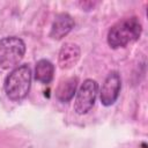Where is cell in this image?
Returning <instances> with one entry per match:
<instances>
[{
    "label": "cell",
    "instance_id": "cell-4",
    "mask_svg": "<svg viewBox=\"0 0 148 148\" xmlns=\"http://www.w3.org/2000/svg\"><path fill=\"white\" fill-rule=\"evenodd\" d=\"M97 92H98V83L92 79L84 80L76 92V97L74 101L75 112L79 114L87 113L95 104Z\"/></svg>",
    "mask_w": 148,
    "mask_h": 148
},
{
    "label": "cell",
    "instance_id": "cell-7",
    "mask_svg": "<svg viewBox=\"0 0 148 148\" xmlns=\"http://www.w3.org/2000/svg\"><path fill=\"white\" fill-rule=\"evenodd\" d=\"M80 53H81L80 47L76 44H73V43L64 44L59 52V58H58L60 68L62 69L72 68L77 62L80 58Z\"/></svg>",
    "mask_w": 148,
    "mask_h": 148
},
{
    "label": "cell",
    "instance_id": "cell-8",
    "mask_svg": "<svg viewBox=\"0 0 148 148\" xmlns=\"http://www.w3.org/2000/svg\"><path fill=\"white\" fill-rule=\"evenodd\" d=\"M76 86H77V77H68L61 81L56 91L57 98L62 103L69 102L76 91Z\"/></svg>",
    "mask_w": 148,
    "mask_h": 148
},
{
    "label": "cell",
    "instance_id": "cell-6",
    "mask_svg": "<svg viewBox=\"0 0 148 148\" xmlns=\"http://www.w3.org/2000/svg\"><path fill=\"white\" fill-rule=\"evenodd\" d=\"M73 27H74V20L72 18L71 15L66 13L58 14L53 21L50 36L53 39H61L73 29Z\"/></svg>",
    "mask_w": 148,
    "mask_h": 148
},
{
    "label": "cell",
    "instance_id": "cell-3",
    "mask_svg": "<svg viewBox=\"0 0 148 148\" xmlns=\"http://www.w3.org/2000/svg\"><path fill=\"white\" fill-rule=\"evenodd\" d=\"M25 52L24 42L15 36L6 37L0 40V67L10 69L15 67L23 58Z\"/></svg>",
    "mask_w": 148,
    "mask_h": 148
},
{
    "label": "cell",
    "instance_id": "cell-1",
    "mask_svg": "<svg viewBox=\"0 0 148 148\" xmlns=\"http://www.w3.org/2000/svg\"><path fill=\"white\" fill-rule=\"evenodd\" d=\"M142 27L138 17H126L111 27L108 34V44L112 49L124 47L139 39Z\"/></svg>",
    "mask_w": 148,
    "mask_h": 148
},
{
    "label": "cell",
    "instance_id": "cell-9",
    "mask_svg": "<svg viewBox=\"0 0 148 148\" xmlns=\"http://www.w3.org/2000/svg\"><path fill=\"white\" fill-rule=\"evenodd\" d=\"M54 66L50 60L40 59L36 64L35 68V79L42 83H50L53 79Z\"/></svg>",
    "mask_w": 148,
    "mask_h": 148
},
{
    "label": "cell",
    "instance_id": "cell-5",
    "mask_svg": "<svg viewBox=\"0 0 148 148\" xmlns=\"http://www.w3.org/2000/svg\"><path fill=\"white\" fill-rule=\"evenodd\" d=\"M121 81L118 72H111L104 80V83L101 89V102L105 106L112 105L120 92Z\"/></svg>",
    "mask_w": 148,
    "mask_h": 148
},
{
    "label": "cell",
    "instance_id": "cell-2",
    "mask_svg": "<svg viewBox=\"0 0 148 148\" xmlns=\"http://www.w3.org/2000/svg\"><path fill=\"white\" fill-rule=\"evenodd\" d=\"M31 86V69L28 65H21L14 68L5 79V91L9 99H23Z\"/></svg>",
    "mask_w": 148,
    "mask_h": 148
}]
</instances>
